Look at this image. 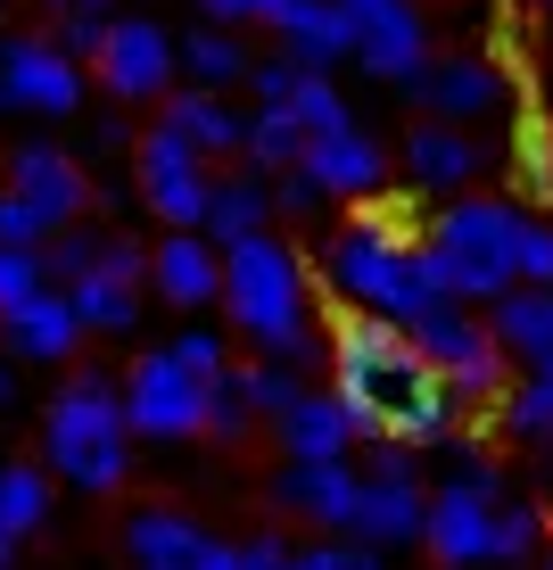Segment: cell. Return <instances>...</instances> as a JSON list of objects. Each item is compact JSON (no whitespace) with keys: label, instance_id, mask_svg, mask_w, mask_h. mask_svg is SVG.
I'll list each match as a JSON object with an SVG mask.
<instances>
[{"label":"cell","instance_id":"1","mask_svg":"<svg viewBox=\"0 0 553 570\" xmlns=\"http://www.w3.org/2000/svg\"><path fill=\"white\" fill-rule=\"evenodd\" d=\"M330 397L347 405L355 439H372V446H429L454 430L446 381L381 314H339L330 323Z\"/></svg>","mask_w":553,"mask_h":570},{"label":"cell","instance_id":"2","mask_svg":"<svg viewBox=\"0 0 553 570\" xmlns=\"http://www.w3.org/2000/svg\"><path fill=\"white\" fill-rule=\"evenodd\" d=\"M224 314L265 347V364L298 372L314 356H330L314 314H306V265H298V248H289L282 232H248V240L224 248Z\"/></svg>","mask_w":553,"mask_h":570},{"label":"cell","instance_id":"3","mask_svg":"<svg viewBox=\"0 0 553 570\" xmlns=\"http://www.w3.org/2000/svg\"><path fill=\"white\" fill-rule=\"evenodd\" d=\"M42 455H50L58 480L83 488V497L125 488V471H132V430H125V389H116L108 372H75V381L50 397Z\"/></svg>","mask_w":553,"mask_h":570},{"label":"cell","instance_id":"4","mask_svg":"<svg viewBox=\"0 0 553 570\" xmlns=\"http://www.w3.org/2000/svg\"><path fill=\"white\" fill-rule=\"evenodd\" d=\"M521 232H529V215L512 199H454L422 232V248L454 306H496L504 289H521Z\"/></svg>","mask_w":553,"mask_h":570},{"label":"cell","instance_id":"5","mask_svg":"<svg viewBox=\"0 0 553 570\" xmlns=\"http://www.w3.org/2000/svg\"><path fill=\"white\" fill-rule=\"evenodd\" d=\"M330 289H339L355 314H381V323H397V331H413L422 314L454 306L438 265H429V248H388L364 215H347L339 240H330Z\"/></svg>","mask_w":553,"mask_h":570},{"label":"cell","instance_id":"6","mask_svg":"<svg viewBox=\"0 0 553 570\" xmlns=\"http://www.w3.org/2000/svg\"><path fill=\"white\" fill-rule=\"evenodd\" d=\"M405 340L429 356V372L446 381V397H454V405H496V397H504V347L487 340L480 314L438 306V314H422Z\"/></svg>","mask_w":553,"mask_h":570},{"label":"cell","instance_id":"7","mask_svg":"<svg viewBox=\"0 0 553 570\" xmlns=\"http://www.w3.org/2000/svg\"><path fill=\"white\" fill-rule=\"evenodd\" d=\"M496 504H504L496 463H471L463 480H446L438 497H429L422 546H429V554H438L446 570H480V562H496Z\"/></svg>","mask_w":553,"mask_h":570},{"label":"cell","instance_id":"8","mask_svg":"<svg viewBox=\"0 0 553 570\" xmlns=\"http://www.w3.org/2000/svg\"><path fill=\"white\" fill-rule=\"evenodd\" d=\"M429 521V488H422V463H413V446H372L364 463V488H355V538L381 554V546H413Z\"/></svg>","mask_w":553,"mask_h":570},{"label":"cell","instance_id":"9","mask_svg":"<svg viewBox=\"0 0 553 570\" xmlns=\"http://www.w3.org/2000/svg\"><path fill=\"white\" fill-rule=\"evenodd\" d=\"M347 17V58L372 83H413L429 67V26L413 0H339Z\"/></svg>","mask_w":553,"mask_h":570},{"label":"cell","instance_id":"10","mask_svg":"<svg viewBox=\"0 0 553 570\" xmlns=\"http://www.w3.org/2000/svg\"><path fill=\"white\" fill-rule=\"evenodd\" d=\"M116 389H125V430L132 439H199L207 381H190V372L174 364V347H149Z\"/></svg>","mask_w":553,"mask_h":570},{"label":"cell","instance_id":"11","mask_svg":"<svg viewBox=\"0 0 553 570\" xmlns=\"http://www.w3.org/2000/svg\"><path fill=\"white\" fill-rule=\"evenodd\" d=\"M132 166H141V199L166 215L174 232H199V224H207V190H215V174H207V157L190 149L174 125H149L141 141H132Z\"/></svg>","mask_w":553,"mask_h":570},{"label":"cell","instance_id":"12","mask_svg":"<svg viewBox=\"0 0 553 570\" xmlns=\"http://www.w3.org/2000/svg\"><path fill=\"white\" fill-rule=\"evenodd\" d=\"M0 100L17 116H75L83 108V67L50 33H9L0 42Z\"/></svg>","mask_w":553,"mask_h":570},{"label":"cell","instance_id":"13","mask_svg":"<svg viewBox=\"0 0 553 570\" xmlns=\"http://www.w3.org/2000/svg\"><path fill=\"white\" fill-rule=\"evenodd\" d=\"M413 108H422V125H463L487 108H504V67L487 50H429V67L413 75Z\"/></svg>","mask_w":553,"mask_h":570},{"label":"cell","instance_id":"14","mask_svg":"<svg viewBox=\"0 0 553 570\" xmlns=\"http://www.w3.org/2000/svg\"><path fill=\"white\" fill-rule=\"evenodd\" d=\"M91 67H100V83L116 100H157V91L174 83V67H182V50H174V33L157 26V17H116Z\"/></svg>","mask_w":553,"mask_h":570},{"label":"cell","instance_id":"15","mask_svg":"<svg viewBox=\"0 0 553 570\" xmlns=\"http://www.w3.org/2000/svg\"><path fill=\"white\" fill-rule=\"evenodd\" d=\"M397 166H405L413 199H463V183H480L487 149L471 141L463 125H413L405 149H397Z\"/></svg>","mask_w":553,"mask_h":570},{"label":"cell","instance_id":"16","mask_svg":"<svg viewBox=\"0 0 553 570\" xmlns=\"http://www.w3.org/2000/svg\"><path fill=\"white\" fill-rule=\"evenodd\" d=\"M298 174L323 190V199L372 207V199H381V183H388V149L355 125V132H330V141H306V149H298Z\"/></svg>","mask_w":553,"mask_h":570},{"label":"cell","instance_id":"17","mask_svg":"<svg viewBox=\"0 0 553 570\" xmlns=\"http://www.w3.org/2000/svg\"><path fill=\"white\" fill-rule=\"evenodd\" d=\"M9 199H26L33 215H42L50 232H67L75 215L91 207V183H83V166H75L67 149H50V141H26L9 157Z\"/></svg>","mask_w":553,"mask_h":570},{"label":"cell","instance_id":"18","mask_svg":"<svg viewBox=\"0 0 553 570\" xmlns=\"http://www.w3.org/2000/svg\"><path fill=\"white\" fill-rule=\"evenodd\" d=\"M149 282L166 306L199 314V306H224V257H215L207 232H166V240L149 248Z\"/></svg>","mask_w":553,"mask_h":570},{"label":"cell","instance_id":"19","mask_svg":"<svg viewBox=\"0 0 553 570\" xmlns=\"http://www.w3.org/2000/svg\"><path fill=\"white\" fill-rule=\"evenodd\" d=\"M355 488H364V471H355V463H282L273 504H282V513L323 521V529H347L355 521Z\"/></svg>","mask_w":553,"mask_h":570},{"label":"cell","instance_id":"20","mask_svg":"<svg viewBox=\"0 0 553 570\" xmlns=\"http://www.w3.org/2000/svg\"><path fill=\"white\" fill-rule=\"evenodd\" d=\"M273 430H282V455L289 463H347V446H364V439H355V422H347V405L330 397V389H306Z\"/></svg>","mask_w":553,"mask_h":570},{"label":"cell","instance_id":"21","mask_svg":"<svg viewBox=\"0 0 553 570\" xmlns=\"http://www.w3.org/2000/svg\"><path fill=\"white\" fill-rule=\"evenodd\" d=\"M273 33H282V58H289L298 75H330V67L347 58V17H339V0H282Z\"/></svg>","mask_w":553,"mask_h":570},{"label":"cell","instance_id":"22","mask_svg":"<svg viewBox=\"0 0 553 570\" xmlns=\"http://www.w3.org/2000/svg\"><path fill=\"white\" fill-rule=\"evenodd\" d=\"M480 323H487V340H496L504 356H521L529 372L553 364V289H529V282H521V289H504Z\"/></svg>","mask_w":553,"mask_h":570},{"label":"cell","instance_id":"23","mask_svg":"<svg viewBox=\"0 0 553 570\" xmlns=\"http://www.w3.org/2000/svg\"><path fill=\"white\" fill-rule=\"evenodd\" d=\"M207 240H215V257H224L231 240H248V232H273V183L265 174H215V190H207Z\"/></svg>","mask_w":553,"mask_h":570},{"label":"cell","instance_id":"24","mask_svg":"<svg viewBox=\"0 0 553 570\" xmlns=\"http://www.w3.org/2000/svg\"><path fill=\"white\" fill-rule=\"evenodd\" d=\"M0 331H9V347H17V356H33V364L75 356V340H83V323H75V298H67V289H42V298H26L17 314H0Z\"/></svg>","mask_w":553,"mask_h":570},{"label":"cell","instance_id":"25","mask_svg":"<svg viewBox=\"0 0 553 570\" xmlns=\"http://www.w3.org/2000/svg\"><path fill=\"white\" fill-rule=\"evenodd\" d=\"M157 125H174L199 157H240V141H248V116L231 108L224 91H174Z\"/></svg>","mask_w":553,"mask_h":570},{"label":"cell","instance_id":"26","mask_svg":"<svg viewBox=\"0 0 553 570\" xmlns=\"http://www.w3.org/2000/svg\"><path fill=\"white\" fill-rule=\"evenodd\" d=\"M125 546H132V562H141V570H190V562H199V546H207V529L190 521V513L141 504L132 529H125Z\"/></svg>","mask_w":553,"mask_h":570},{"label":"cell","instance_id":"27","mask_svg":"<svg viewBox=\"0 0 553 570\" xmlns=\"http://www.w3.org/2000/svg\"><path fill=\"white\" fill-rule=\"evenodd\" d=\"M182 75H190V91H231V83H248V67L256 58L240 50V33H215V26H199V33H182Z\"/></svg>","mask_w":553,"mask_h":570},{"label":"cell","instance_id":"28","mask_svg":"<svg viewBox=\"0 0 553 570\" xmlns=\"http://www.w3.org/2000/svg\"><path fill=\"white\" fill-rule=\"evenodd\" d=\"M298 149H306V132H298V116H289V108H248V141H240V166L248 174H289V166H298Z\"/></svg>","mask_w":553,"mask_h":570},{"label":"cell","instance_id":"29","mask_svg":"<svg viewBox=\"0 0 553 570\" xmlns=\"http://www.w3.org/2000/svg\"><path fill=\"white\" fill-rule=\"evenodd\" d=\"M50 521V471L42 463H9L0 471V538H33Z\"/></svg>","mask_w":553,"mask_h":570},{"label":"cell","instance_id":"30","mask_svg":"<svg viewBox=\"0 0 553 570\" xmlns=\"http://www.w3.org/2000/svg\"><path fill=\"white\" fill-rule=\"evenodd\" d=\"M67 298H75V323H83V331H116V340H125V331L141 323V289H132V282H108V273L75 282Z\"/></svg>","mask_w":553,"mask_h":570},{"label":"cell","instance_id":"31","mask_svg":"<svg viewBox=\"0 0 553 570\" xmlns=\"http://www.w3.org/2000/svg\"><path fill=\"white\" fill-rule=\"evenodd\" d=\"M108 257V232H83V224H67V232H50V248H42V273H50V289H75V282H91Z\"/></svg>","mask_w":553,"mask_h":570},{"label":"cell","instance_id":"32","mask_svg":"<svg viewBox=\"0 0 553 570\" xmlns=\"http://www.w3.org/2000/svg\"><path fill=\"white\" fill-rule=\"evenodd\" d=\"M289 116H298L306 141H330V132H355V116L339 100V83L330 75H298V91H289Z\"/></svg>","mask_w":553,"mask_h":570},{"label":"cell","instance_id":"33","mask_svg":"<svg viewBox=\"0 0 553 570\" xmlns=\"http://www.w3.org/2000/svg\"><path fill=\"white\" fill-rule=\"evenodd\" d=\"M50 17H58L50 42L67 50V58H100L108 26H116V0H50Z\"/></svg>","mask_w":553,"mask_h":570},{"label":"cell","instance_id":"34","mask_svg":"<svg viewBox=\"0 0 553 570\" xmlns=\"http://www.w3.org/2000/svg\"><path fill=\"white\" fill-rule=\"evenodd\" d=\"M504 430L512 439H553V364H537L529 381H512V397H504Z\"/></svg>","mask_w":553,"mask_h":570},{"label":"cell","instance_id":"35","mask_svg":"<svg viewBox=\"0 0 553 570\" xmlns=\"http://www.w3.org/2000/svg\"><path fill=\"white\" fill-rule=\"evenodd\" d=\"M240 389H248V414H256V422H282L289 405L306 397V381H298L289 364H240Z\"/></svg>","mask_w":553,"mask_h":570},{"label":"cell","instance_id":"36","mask_svg":"<svg viewBox=\"0 0 553 570\" xmlns=\"http://www.w3.org/2000/svg\"><path fill=\"white\" fill-rule=\"evenodd\" d=\"M248 389H240V364L224 372V381H207V422H199V439H224V446H240L248 439Z\"/></svg>","mask_w":553,"mask_h":570},{"label":"cell","instance_id":"37","mask_svg":"<svg viewBox=\"0 0 553 570\" xmlns=\"http://www.w3.org/2000/svg\"><path fill=\"white\" fill-rule=\"evenodd\" d=\"M512 183H521V199H553V132L529 116L521 141H512Z\"/></svg>","mask_w":553,"mask_h":570},{"label":"cell","instance_id":"38","mask_svg":"<svg viewBox=\"0 0 553 570\" xmlns=\"http://www.w3.org/2000/svg\"><path fill=\"white\" fill-rule=\"evenodd\" d=\"M545 554V513L537 504H496V562H529Z\"/></svg>","mask_w":553,"mask_h":570},{"label":"cell","instance_id":"39","mask_svg":"<svg viewBox=\"0 0 553 570\" xmlns=\"http://www.w3.org/2000/svg\"><path fill=\"white\" fill-rule=\"evenodd\" d=\"M50 273H42V248H0V314H17L26 298H42Z\"/></svg>","mask_w":553,"mask_h":570},{"label":"cell","instance_id":"40","mask_svg":"<svg viewBox=\"0 0 553 570\" xmlns=\"http://www.w3.org/2000/svg\"><path fill=\"white\" fill-rule=\"evenodd\" d=\"M174 364H182L190 381H224V372H231V356H224L215 331H182V340H174Z\"/></svg>","mask_w":553,"mask_h":570},{"label":"cell","instance_id":"41","mask_svg":"<svg viewBox=\"0 0 553 570\" xmlns=\"http://www.w3.org/2000/svg\"><path fill=\"white\" fill-rule=\"evenodd\" d=\"M215 33H240V26H273L282 17V0H199Z\"/></svg>","mask_w":553,"mask_h":570},{"label":"cell","instance_id":"42","mask_svg":"<svg viewBox=\"0 0 553 570\" xmlns=\"http://www.w3.org/2000/svg\"><path fill=\"white\" fill-rule=\"evenodd\" d=\"M248 91H256V108H289L298 67H289V58H256V67H248Z\"/></svg>","mask_w":553,"mask_h":570},{"label":"cell","instance_id":"43","mask_svg":"<svg viewBox=\"0 0 553 570\" xmlns=\"http://www.w3.org/2000/svg\"><path fill=\"white\" fill-rule=\"evenodd\" d=\"M42 240H50V224H42L26 199H9V190H0V248H42Z\"/></svg>","mask_w":553,"mask_h":570},{"label":"cell","instance_id":"44","mask_svg":"<svg viewBox=\"0 0 553 570\" xmlns=\"http://www.w3.org/2000/svg\"><path fill=\"white\" fill-rule=\"evenodd\" d=\"M521 282H529V289H545V282H553V232H545V224H529V232H521Z\"/></svg>","mask_w":553,"mask_h":570},{"label":"cell","instance_id":"45","mask_svg":"<svg viewBox=\"0 0 553 570\" xmlns=\"http://www.w3.org/2000/svg\"><path fill=\"white\" fill-rule=\"evenodd\" d=\"M314 199H323V190H314L298 166H289V174H282V190H273V207H282V215H314Z\"/></svg>","mask_w":553,"mask_h":570},{"label":"cell","instance_id":"46","mask_svg":"<svg viewBox=\"0 0 553 570\" xmlns=\"http://www.w3.org/2000/svg\"><path fill=\"white\" fill-rule=\"evenodd\" d=\"M282 562H289V546L273 538V529L265 538H240V570H282Z\"/></svg>","mask_w":553,"mask_h":570},{"label":"cell","instance_id":"47","mask_svg":"<svg viewBox=\"0 0 553 570\" xmlns=\"http://www.w3.org/2000/svg\"><path fill=\"white\" fill-rule=\"evenodd\" d=\"M282 570H339V546H289Z\"/></svg>","mask_w":553,"mask_h":570},{"label":"cell","instance_id":"48","mask_svg":"<svg viewBox=\"0 0 553 570\" xmlns=\"http://www.w3.org/2000/svg\"><path fill=\"white\" fill-rule=\"evenodd\" d=\"M190 570H240V546H224V538H207V546H199V562H190Z\"/></svg>","mask_w":553,"mask_h":570},{"label":"cell","instance_id":"49","mask_svg":"<svg viewBox=\"0 0 553 570\" xmlns=\"http://www.w3.org/2000/svg\"><path fill=\"white\" fill-rule=\"evenodd\" d=\"M339 570H381V554L372 546H339Z\"/></svg>","mask_w":553,"mask_h":570},{"label":"cell","instance_id":"50","mask_svg":"<svg viewBox=\"0 0 553 570\" xmlns=\"http://www.w3.org/2000/svg\"><path fill=\"white\" fill-rule=\"evenodd\" d=\"M17 397V381H9V364H0V405H9Z\"/></svg>","mask_w":553,"mask_h":570},{"label":"cell","instance_id":"51","mask_svg":"<svg viewBox=\"0 0 553 570\" xmlns=\"http://www.w3.org/2000/svg\"><path fill=\"white\" fill-rule=\"evenodd\" d=\"M9 562H17V538H0V570H9Z\"/></svg>","mask_w":553,"mask_h":570},{"label":"cell","instance_id":"52","mask_svg":"<svg viewBox=\"0 0 553 570\" xmlns=\"http://www.w3.org/2000/svg\"><path fill=\"white\" fill-rule=\"evenodd\" d=\"M537 570H553V546H545V554H537Z\"/></svg>","mask_w":553,"mask_h":570},{"label":"cell","instance_id":"53","mask_svg":"<svg viewBox=\"0 0 553 570\" xmlns=\"http://www.w3.org/2000/svg\"><path fill=\"white\" fill-rule=\"evenodd\" d=\"M545 471H553V439H545Z\"/></svg>","mask_w":553,"mask_h":570},{"label":"cell","instance_id":"54","mask_svg":"<svg viewBox=\"0 0 553 570\" xmlns=\"http://www.w3.org/2000/svg\"><path fill=\"white\" fill-rule=\"evenodd\" d=\"M413 9H422V0H413Z\"/></svg>","mask_w":553,"mask_h":570},{"label":"cell","instance_id":"55","mask_svg":"<svg viewBox=\"0 0 553 570\" xmlns=\"http://www.w3.org/2000/svg\"><path fill=\"white\" fill-rule=\"evenodd\" d=\"M545 9H553V0H545Z\"/></svg>","mask_w":553,"mask_h":570},{"label":"cell","instance_id":"56","mask_svg":"<svg viewBox=\"0 0 553 570\" xmlns=\"http://www.w3.org/2000/svg\"><path fill=\"white\" fill-rule=\"evenodd\" d=\"M545 289H553V282H545Z\"/></svg>","mask_w":553,"mask_h":570}]
</instances>
